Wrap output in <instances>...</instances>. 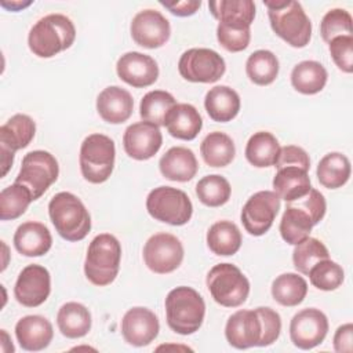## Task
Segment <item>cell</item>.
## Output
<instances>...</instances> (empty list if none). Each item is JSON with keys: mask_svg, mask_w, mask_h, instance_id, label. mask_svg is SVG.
Instances as JSON below:
<instances>
[{"mask_svg": "<svg viewBox=\"0 0 353 353\" xmlns=\"http://www.w3.org/2000/svg\"><path fill=\"white\" fill-rule=\"evenodd\" d=\"M281 331L280 314L270 307L237 310L226 323L225 336L230 346L248 349L269 346L277 341Z\"/></svg>", "mask_w": 353, "mask_h": 353, "instance_id": "6da1fadb", "label": "cell"}, {"mask_svg": "<svg viewBox=\"0 0 353 353\" xmlns=\"http://www.w3.org/2000/svg\"><path fill=\"white\" fill-rule=\"evenodd\" d=\"M273 32L287 44L302 48L312 37V22L301 3L294 0L263 1Z\"/></svg>", "mask_w": 353, "mask_h": 353, "instance_id": "7a4b0ae2", "label": "cell"}, {"mask_svg": "<svg viewBox=\"0 0 353 353\" xmlns=\"http://www.w3.org/2000/svg\"><path fill=\"white\" fill-rule=\"evenodd\" d=\"M76 39V28L70 18L62 14H50L39 19L28 36L30 51L40 58H51L68 50Z\"/></svg>", "mask_w": 353, "mask_h": 353, "instance_id": "3957f363", "label": "cell"}, {"mask_svg": "<svg viewBox=\"0 0 353 353\" xmlns=\"http://www.w3.org/2000/svg\"><path fill=\"white\" fill-rule=\"evenodd\" d=\"M48 214L58 234L68 241H80L91 230L88 210L70 192L57 193L48 203Z\"/></svg>", "mask_w": 353, "mask_h": 353, "instance_id": "277c9868", "label": "cell"}, {"mask_svg": "<svg viewBox=\"0 0 353 353\" xmlns=\"http://www.w3.org/2000/svg\"><path fill=\"white\" fill-rule=\"evenodd\" d=\"M164 305L167 324L174 332L190 335L199 331L205 316V303L196 290L176 287L167 294Z\"/></svg>", "mask_w": 353, "mask_h": 353, "instance_id": "5b68a950", "label": "cell"}, {"mask_svg": "<svg viewBox=\"0 0 353 353\" xmlns=\"http://www.w3.org/2000/svg\"><path fill=\"white\" fill-rule=\"evenodd\" d=\"M121 245L110 233L95 236L87 250L84 274L90 283L105 287L113 283L120 269Z\"/></svg>", "mask_w": 353, "mask_h": 353, "instance_id": "8992f818", "label": "cell"}, {"mask_svg": "<svg viewBox=\"0 0 353 353\" xmlns=\"http://www.w3.org/2000/svg\"><path fill=\"white\" fill-rule=\"evenodd\" d=\"M116 148L113 139L103 134L88 135L80 148V171L85 181L102 183L113 172Z\"/></svg>", "mask_w": 353, "mask_h": 353, "instance_id": "52a82bcc", "label": "cell"}, {"mask_svg": "<svg viewBox=\"0 0 353 353\" xmlns=\"http://www.w3.org/2000/svg\"><path fill=\"white\" fill-rule=\"evenodd\" d=\"M207 288L216 303L225 307L243 305L250 294V281L232 263H218L207 274Z\"/></svg>", "mask_w": 353, "mask_h": 353, "instance_id": "ba28073f", "label": "cell"}, {"mask_svg": "<svg viewBox=\"0 0 353 353\" xmlns=\"http://www.w3.org/2000/svg\"><path fill=\"white\" fill-rule=\"evenodd\" d=\"M146 210L156 221L182 226L193 214V205L188 194L172 186H159L150 190L146 197Z\"/></svg>", "mask_w": 353, "mask_h": 353, "instance_id": "9c48e42d", "label": "cell"}, {"mask_svg": "<svg viewBox=\"0 0 353 353\" xmlns=\"http://www.w3.org/2000/svg\"><path fill=\"white\" fill-rule=\"evenodd\" d=\"M58 175L59 165L57 159L50 152L33 150L23 156L15 182L28 188L34 201L58 179Z\"/></svg>", "mask_w": 353, "mask_h": 353, "instance_id": "30bf717a", "label": "cell"}, {"mask_svg": "<svg viewBox=\"0 0 353 353\" xmlns=\"http://www.w3.org/2000/svg\"><path fill=\"white\" fill-rule=\"evenodd\" d=\"M179 74L192 83H215L225 70V59L210 48H189L178 62Z\"/></svg>", "mask_w": 353, "mask_h": 353, "instance_id": "8fae6325", "label": "cell"}, {"mask_svg": "<svg viewBox=\"0 0 353 353\" xmlns=\"http://www.w3.org/2000/svg\"><path fill=\"white\" fill-rule=\"evenodd\" d=\"M143 261L157 274L171 273L183 261V245L174 234L156 233L143 245Z\"/></svg>", "mask_w": 353, "mask_h": 353, "instance_id": "7c38bea8", "label": "cell"}, {"mask_svg": "<svg viewBox=\"0 0 353 353\" xmlns=\"http://www.w3.org/2000/svg\"><path fill=\"white\" fill-rule=\"evenodd\" d=\"M36 124L28 114H14L0 127L1 176H6L14 163L15 152L26 148L34 138Z\"/></svg>", "mask_w": 353, "mask_h": 353, "instance_id": "4fadbf2b", "label": "cell"}, {"mask_svg": "<svg viewBox=\"0 0 353 353\" xmlns=\"http://www.w3.org/2000/svg\"><path fill=\"white\" fill-rule=\"evenodd\" d=\"M280 210V197L272 190L254 193L241 210L244 229L252 236L265 234L273 225Z\"/></svg>", "mask_w": 353, "mask_h": 353, "instance_id": "5bb4252c", "label": "cell"}, {"mask_svg": "<svg viewBox=\"0 0 353 353\" xmlns=\"http://www.w3.org/2000/svg\"><path fill=\"white\" fill-rule=\"evenodd\" d=\"M328 332L327 316L314 307H307L298 312L290 323V338L292 343L309 350L320 345Z\"/></svg>", "mask_w": 353, "mask_h": 353, "instance_id": "9a60e30c", "label": "cell"}, {"mask_svg": "<svg viewBox=\"0 0 353 353\" xmlns=\"http://www.w3.org/2000/svg\"><path fill=\"white\" fill-rule=\"evenodd\" d=\"M51 292L50 272L41 265H28L14 285V296L22 306L36 307L44 303Z\"/></svg>", "mask_w": 353, "mask_h": 353, "instance_id": "2e32d148", "label": "cell"}, {"mask_svg": "<svg viewBox=\"0 0 353 353\" xmlns=\"http://www.w3.org/2000/svg\"><path fill=\"white\" fill-rule=\"evenodd\" d=\"M131 36L134 41L145 48L164 46L171 34L168 19L156 10H142L131 21Z\"/></svg>", "mask_w": 353, "mask_h": 353, "instance_id": "e0dca14e", "label": "cell"}, {"mask_svg": "<svg viewBox=\"0 0 353 353\" xmlns=\"http://www.w3.org/2000/svg\"><path fill=\"white\" fill-rule=\"evenodd\" d=\"M163 143V135L159 125L149 121H138L128 125L123 135L125 153L135 160L152 159Z\"/></svg>", "mask_w": 353, "mask_h": 353, "instance_id": "ac0fdd59", "label": "cell"}, {"mask_svg": "<svg viewBox=\"0 0 353 353\" xmlns=\"http://www.w3.org/2000/svg\"><path fill=\"white\" fill-rule=\"evenodd\" d=\"M159 319L148 307H131L121 319L123 338L132 346L141 347L149 345L159 335Z\"/></svg>", "mask_w": 353, "mask_h": 353, "instance_id": "d6986e66", "label": "cell"}, {"mask_svg": "<svg viewBox=\"0 0 353 353\" xmlns=\"http://www.w3.org/2000/svg\"><path fill=\"white\" fill-rule=\"evenodd\" d=\"M116 72L124 83L137 88L149 87L159 77L157 62L150 55L138 51L123 54L116 63Z\"/></svg>", "mask_w": 353, "mask_h": 353, "instance_id": "ffe728a7", "label": "cell"}, {"mask_svg": "<svg viewBox=\"0 0 353 353\" xmlns=\"http://www.w3.org/2000/svg\"><path fill=\"white\" fill-rule=\"evenodd\" d=\"M15 336L23 350L40 352L52 341V324L40 314H29L15 324Z\"/></svg>", "mask_w": 353, "mask_h": 353, "instance_id": "44dd1931", "label": "cell"}, {"mask_svg": "<svg viewBox=\"0 0 353 353\" xmlns=\"http://www.w3.org/2000/svg\"><path fill=\"white\" fill-rule=\"evenodd\" d=\"M134 109V99L131 94L119 87L110 85L103 88L97 98V110L103 121L110 124H120L127 121Z\"/></svg>", "mask_w": 353, "mask_h": 353, "instance_id": "7402d4cb", "label": "cell"}, {"mask_svg": "<svg viewBox=\"0 0 353 353\" xmlns=\"http://www.w3.org/2000/svg\"><path fill=\"white\" fill-rule=\"evenodd\" d=\"M51 245V233L41 222H23L14 233V247L25 256H41L50 251Z\"/></svg>", "mask_w": 353, "mask_h": 353, "instance_id": "603a6c76", "label": "cell"}, {"mask_svg": "<svg viewBox=\"0 0 353 353\" xmlns=\"http://www.w3.org/2000/svg\"><path fill=\"white\" fill-rule=\"evenodd\" d=\"M159 168L161 175L170 181L188 182L196 175L199 164L194 153L190 149L174 146L161 156Z\"/></svg>", "mask_w": 353, "mask_h": 353, "instance_id": "cb8c5ba5", "label": "cell"}, {"mask_svg": "<svg viewBox=\"0 0 353 353\" xmlns=\"http://www.w3.org/2000/svg\"><path fill=\"white\" fill-rule=\"evenodd\" d=\"M168 134L174 138L192 141L203 127L199 110L190 103H176L167 114L164 123Z\"/></svg>", "mask_w": 353, "mask_h": 353, "instance_id": "d4e9b609", "label": "cell"}, {"mask_svg": "<svg viewBox=\"0 0 353 353\" xmlns=\"http://www.w3.org/2000/svg\"><path fill=\"white\" fill-rule=\"evenodd\" d=\"M204 108L214 121L228 123L240 110V97L228 85H215L205 94Z\"/></svg>", "mask_w": 353, "mask_h": 353, "instance_id": "484cf974", "label": "cell"}, {"mask_svg": "<svg viewBox=\"0 0 353 353\" xmlns=\"http://www.w3.org/2000/svg\"><path fill=\"white\" fill-rule=\"evenodd\" d=\"M310 178L307 171L299 167L277 168L273 178V192L287 203L305 196L310 190Z\"/></svg>", "mask_w": 353, "mask_h": 353, "instance_id": "4316f807", "label": "cell"}, {"mask_svg": "<svg viewBox=\"0 0 353 353\" xmlns=\"http://www.w3.org/2000/svg\"><path fill=\"white\" fill-rule=\"evenodd\" d=\"M314 222L307 211L294 204L292 201L287 203L285 211L280 221V234L283 240L291 245H296L306 237H309Z\"/></svg>", "mask_w": 353, "mask_h": 353, "instance_id": "83f0119b", "label": "cell"}, {"mask_svg": "<svg viewBox=\"0 0 353 353\" xmlns=\"http://www.w3.org/2000/svg\"><path fill=\"white\" fill-rule=\"evenodd\" d=\"M57 325L63 336L81 338L91 330V313L79 302H66L58 310Z\"/></svg>", "mask_w": 353, "mask_h": 353, "instance_id": "f1b7e54d", "label": "cell"}, {"mask_svg": "<svg viewBox=\"0 0 353 353\" xmlns=\"http://www.w3.org/2000/svg\"><path fill=\"white\" fill-rule=\"evenodd\" d=\"M327 77L328 73L320 62L302 61L291 72V84L298 92L313 95L325 87Z\"/></svg>", "mask_w": 353, "mask_h": 353, "instance_id": "f546056e", "label": "cell"}, {"mask_svg": "<svg viewBox=\"0 0 353 353\" xmlns=\"http://www.w3.org/2000/svg\"><path fill=\"white\" fill-rule=\"evenodd\" d=\"M207 245L215 255H233L241 247L240 229L230 221H218L207 232Z\"/></svg>", "mask_w": 353, "mask_h": 353, "instance_id": "4dcf8cb0", "label": "cell"}, {"mask_svg": "<svg viewBox=\"0 0 353 353\" xmlns=\"http://www.w3.org/2000/svg\"><path fill=\"white\" fill-rule=\"evenodd\" d=\"M208 8L212 17L222 23L251 26L255 18V4L251 0L210 1Z\"/></svg>", "mask_w": 353, "mask_h": 353, "instance_id": "1f68e13d", "label": "cell"}, {"mask_svg": "<svg viewBox=\"0 0 353 353\" xmlns=\"http://www.w3.org/2000/svg\"><path fill=\"white\" fill-rule=\"evenodd\" d=\"M350 161L349 159L339 153L331 152L327 153L317 165V179L327 189L342 188L350 176Z\"/></svg>", "mask_w": 353, "mask_h": 353, "instance_id": "d6a6232c", "label": "cell"}, {"mask_svg": "<svg viewBox=\"0 0 353 353\" xmlns=\"http://www.w3.org/2000/svg\"><path fill=\"white\" fill-rule=\"evenodd\" d=\"M280 152V145L276 137L268 131H258L250 137L245 145V159L250 164L258 168L274 165Z\"/></svg>", "mask_w": 353, "mask_h": 353, "instance_id": "836d02e7", "label": "cell"}, {"mask_svg": "<svg viewBox=\"0 0 353 353\" xmlns=\"http://www.w3.org/2000/svg\"><path fill=\"white\" fill-rule=\"evenodd\" d=\"M200 153L210 167H225L234 159L236 148L232 138L219 131L210 132L200 145Z\"/></svg>", "mask_w": 353, "mask_h": 353, "instance_id": "e575fe53", "label": "cell"}, {"mask_svg": "<svg viewBox=\"0 0 353 353\" xmlns=\"http://www.w3.org/2000/svg\"><path fill=\"white\" fill-rule=\"evenodd\" d=\"M307 294L306 280L296 273H283L272 283V296L283 306L299 305Z\"/></svg>", "mask_w": 353, "mask_h": 353, "instance_id": "d590c367", "label": "cell"}, {"mask_svg": "<svg viewBox=\"0 0 353 353\" xmlns=\"http://www.w3.org/2000/svg\"><path fill=\"white\" fill-rule=\"evenodd\" d=\"M245 72L248 79L256 85L272 84L279 74V59L269 50H256L248 57Z\"/></svg>", "mask_w": 353, "mask_h": 353, "instance_id": "8d00e7d4", "label": "cell"}, {"mask_svg": "<svg viewBox=\"0 0 353 353\" xmlns=\"http://www.w3.org/2000/svg\"><path fill=\"white\" fill-rule=\"evenodd\" d=\"M176 105L175 98L163 90L149 91L143 95L139 105V114L143 121L153 123L156 125H164L168 112Z\"/></svg>", "mask_w": 353, "mask_h": 353, "instance_id": "74e56055", "label": "cell"}, {"mask_svg": "<svg viewBox=\"0 0 353 353\" xmlns=\"http://www.w3.org/2000/svg\"><path fill=\"white\" fill-rule=\"evenodd\" d=\"M32 201L33 197L30 190L23 185L14 182L0 193V219L12 221L19 218Z\"/></svg>", "mask_w": 353, "mask_h": 353, "instance_id": "f35d334b", "label": "cell"}, {"mask_svg": "<svg viewBox=\"0 0 353 353\" xmlns=\"http://www.w3.org/2000/svg\"><path fill=\"white\" fill-rule=\"evenodd\" d=\"M232 188L226 178L218 174L201 178L196 185V194L199 200L207 207H221L230 199Z\"/></svg>", "mask_w": 353, "mask_h": 353, "instance_id": "ab89813d", "label": "cell"}, {"mask_svg": "<svg viewBox=\"0 0 353 353\" xmlns=\"http://www.w3.org/2000/svg\"><path fill=\"white\" fill-rule=\"evenodd\" d=\"M328 258L330 254L327 247L320 240L310 236L298 243L292 252V262L295 269L306 276L317 262Z\"/></svg>", "mask_w": 353, "mask_h": 353, "instance_id": "60d3db41", "label": "cell"}, {"mask_svg": "<svg viewBox=\"0 0 353 353\" xmlns=\"http://www.w3.org/2000/svg\"><path fill=\"white\" fill-rule=\"evenodd\" d=\"M310 283L323 291L336 290L345 279L343 269L336 262L328 259L317 262L307 273Z\"/></svg>", "mask_w": 353, "mask_h": 353, "instance_id": "b9f144b4", "label": "cell"}, {"mask_svg": "<svg viewBox=\"0 0 353 353\" xmlns=\"http://www.w3.org/2000/svg\"><path fill=\"white\" fill-rule=\"evenodd\" d=\"M352 15L343 8L330 10L321 19L320 33L325 43H330L338 36L352 34Z\"/></svg>", "mask_w": 353, "mask_h": 353, "instance_id": "7bdbcfd3", "label": "cell"}, {"mask_svg": "<svg viewBox=\"0 0 353 353\" xmlns=\"http://www.w3.org/2000/svg\"><path fill=\"white\" fill-rule=\"evenodd\" d=\"M216 39L226 51L239 52L248 47L251 30L250 26L219 22L216 28Z\"/></svg>", "mask_w": 353, "mask_h": 353, "instance_id": "ee69618b", "label": "cell"}, {"mask_svg": "<svg viewBox=\"0 0 353 353\" xmlns=\"http://www.w3.org/2000/svg\"><path fill=\"white\" fill-rule=\"evenodd\" d=\"M331 58L345 73L353 72V36H338L328 43Z\"/></svg>", "mask_w": 353, "mask_h": 353, "instance_id": "f6af8a7d", "label": "cell"}, {"mask_svg": "<svg viewBox=\"0 0 353 353\" xmlns=\"http://www.w3.org/2000/svg\"><path fill=\"white\" fill-rule=\"evenodd\" d=\"M274 165H276V168L299 167L305 171H309L310 159H309V154L302 148L295 146V145H287L284 148H280V152H279Z\"/></svg>", "mask_w": 353, "mask_h": 353, "instance_id": "bcb514c9", "label": "cell"}, {"mask_svg": "<svg viewBox=\"0 0 353 353\" xmlns=\"http://www.w3.org/2000/svg\"><path fill=\"white\" fill-rule=\"evenodd\" d=\"M334 349L338 353L353 352V324L352 323H346L338 327L334 335Z\"/></svg>", "mask_w": 353, "mask_h": 353, "instance_id": "7dc6e473", "label": "cell"}, {"mask_svg": "<svg viewBox=\"0 0 353 353\" xmlns=\"http://www.w3.org/2000/svg\"><path fill=\"white\" fill-rule=\"evenodd\" d=\"M171 14L176 17L193 15L201 6L200 0H182V1H160Z\"/></svg>", "mask_w": 353, "mask_h": 353, "instance_id": "c3c4849f", "label": "cell"}, {"mask_svg": "<svg viewBox=\"0 0 353 353\" xmlns=\"http://www.w3.org/2000/svg\"><path fill=\"white\" fill-rule=\"evenodd\" d=\"M32 1H26V3H22V1H11V3H7V1H1V6L10 11H19L28 6H30Z\"/></svg>", "mask_w": 353, "mask_h": 353, "instance_id": "681fc988", "label": "cell"}, {"mask_svg": "<svg viewBox=\"0 0 353 353\" xmlns=\"http://www.w3.org/2000/svg\"><path fill=\"white\" fill-rule=\"evenodd\" d=\"M1 341H3V343H1V350H3V352L6 350V345H10V347L14 350V345H12V343H8L10 339H8V334L6 332V330H1Z\"/></svg>", "mask_w": 353, "mask_h": 353, "instance_id": "f907efd6", "label": "cell"}]
</instances>
